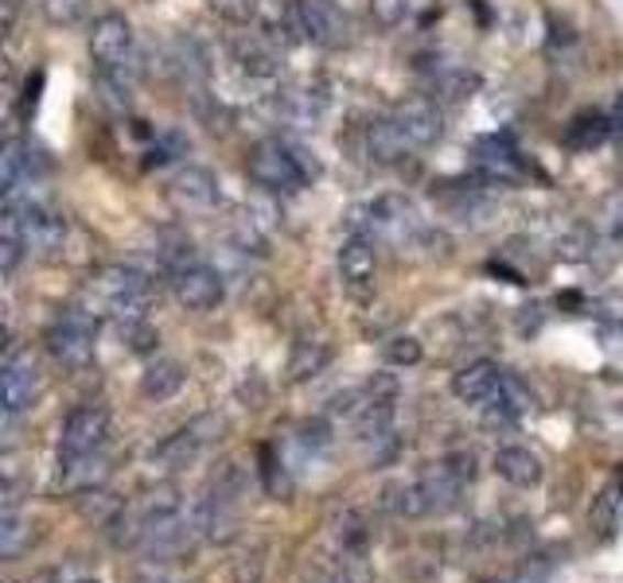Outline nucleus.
I'll return each mask as SVG.
<instances>
[{
  "mask_svg": "<svg viewBox=\"0 0 623 583\" xmlns=\"http://www.w3.org/2000/svg\"><path fill=\"white\" fill-rule=\"evenodd\" d=\"M90 292L98 296L101 311L118 323V319H136L149 316L152 308V276L125 261H110L98 265L90 276Z\"/></svg>",
  "mask_w": 623,
  "mask_h": 583,
  "instance_id": "nucleus-1",
  "label": "nucleus"
},
{
  "mask_svg": "<svg viewBox=\"0 0 623 583\" xmlns=\"http://www.w3.org/2000/svg\"><path fill=\"white\" fill-rule=\"evenodd\" d=\"M94 342H98V316L86 308L59 311L43 331V350L70 374L94 366Z\"/></svg>",
  "mask_w": 623,
  "mask_h": 583,
  "instance_id": "nucleus-2",
  "label": "nucleus"
},
{
  "mask_svg": "<svg viewBox=\"0 0 623 583\" xmlns=\"http://www.w3.org/2000/svg\"><path fill=\"white\" fill-rule=\"evenodd\" d=\"M347 226L351 233H367V238H390V242H402L409 245V238L422 230V215L413 207L405 195L390 191L379 195L371 202H359V207L347 210Z\"/></svg>",
  "mask_w": 623,
  "mask_h": 583,
  "instance_id": "nucleus-3",
  "label": "nucleus"
},
{
  "mask_svg": "<svg viewBox=\"0 0 623 583\" xmlns=\"http://www.w3.org/2000/svg\"><path fill=\"white\" fill-rule=\"evenodd\" d=\"M94 67H98L101 82L125 86L129 82V63H133V24L121 12H101L90 24L86 35Z\"/></svg>",
  "mask_w": 623,
  "mask_h": 583,
  "instance_id": "nucleus-4",
  "label": "nucleus"
},
{
  "mask_svg": "<svg viewBox=\"0 0 623 583\" xmlns=\"http://www.w3.org/2000/svg\"><path fill=\"white\" fill-rule=\"evenodd\" d=\"M245 172H250V179L258 184V191H270V195H296L308 187V179H304L300 167L293 164V156H288L281 136H265V141L253 144L250 156H245Z\"/></svg>",
  "mask_w": 623,
  "mask_h": 583,
  "instance_id": "nucleus-5",
  "label": "nucleus"
},
{
  "mask_svg": "<svg viewBox=\"0 0 623 583\" xmlns=\"http://www.w3.org/2000/svg\"><path fill=\"white\" fill-rule=\"evenodd\" d=\"M195 541H199V534H195L192 517H184L179 509H176V514L149 517V521L136 525V534H133L136 549H141L149 560H156V564H172V560H184L187 552L195 549Z\"/></svg>",
  "mask_w": 623,
  "mask_h": 583,
  "instance_id": "nucleus-6",
  "label": "nucleus"
},
{
  "mask_svg": "<svg viewBox=\"0 0 623 583\" xmlns=\"http://www.w3.org/2000/svg\"><path fill=\"white\" fill-rule=\"evenodd\" d=\"M300 35L324 51H339L351 43V16L339 9L336 0H293Z\"/></svg>",
  "mask_w": 623,
  "mask_h": 583,
  "instance_id": "nucleus-7",
  "label": "nucleus"
},
{
  "mask_svg": "<svg viewBox=\"0 0 623 583\" xmlns=\"http://www.w3.org/2000/svg\"><path fill=\"white\" fill-rule=\"evenodd\" d=\"M390 121H394L397 133L409 141L413 152L433 148V144L445 136V113H440V106L429 94H409V98H402L394 106V113H390Z\"/></svg>",
  "mask_w": 623,
  "mask_h": 583,
  "instance_id": "nucleus-8",
  "label": "nucleus"
},
{
  "mask_svg": "<svg viewBox=\"0 0 623 583\" xmlns=\"http://www.w3.org/2000/svg\"><path fill=\"white\" fill-rule=\"evenodd\" d=\"M110 440V408L106 405H78L63 417L59 428V459L70 455H90L101 451V443Z\"/></svg>",
  "mask_w": 623,
  "mask_h": 583,
  "instance_id": "nucleus-9",
  "label": "nucleus"
},
{
  "mask_svg": "<svg viewBox=\"0 0 623 583\" xmlns=\"http://www.w3.org/2000/svg\"><path fill=\"white\" fill-rule=\"evenodd\" d=\"M172 296H176L179 308L187 311H215L222 304V296H227V280H222V273L215 265H207V261H192V265L176 268L172 273Z\"/></svg>",
  "mask_w": 623,
  "mask_h": 583,
  "instance_id": "nucleus-10",
  "label": "nucleus"
},
{
  "mask_svg": "<svg viewBox=\"0 0 623 583\" xmlns=\"http://www.w3.org/2000/svg\"><path fill=\"white\" fill-rule=\"evenodd\" d=\"M4 230L17 233L28 250L43 253L63 250V242H67V222L43 207H28V202H17V207L4 210Z\"/></svg>",
  "mask_w": 623,
  "mask_h": 583,
  "instance_id": "nucleus-11",
  "label": "nucleus"
},
{
  "mask_svg": "<svg viewBox=\"0 0 623 583\" xmlns=\"http://www.w3.org/2000/svg\"><path fill=\"white\" fill-rule=\"evenodd\" d=\"M168 202L179 210V215H203V210H215L222 202L219 191V175L203 164H184L164 187Z\"/></svg>",
  "mask_w": 623,
  "mask_h": 583,
  "instance_id": "nucleus-12",
  "label": "nucleus"
},
{
  "mask_svg": "<svg viewBox=\"0 0 623 583\" xmlns=\"http://www.w3.org/2000/svg\"><path fill=\"white\" fill-rule=\"evenodd\" d=\"M222 436V417H215V413H203V417L187 420L179 432H172L168 440L156 443V451H152V459L164 466H187L195 455H199L207 443H215Z\"/></svg>",
  "mask_w": 623,
  "mask_h": 583,
  "instance_id": "nucleus-13",
  "label": "nucleus"
},
{
  "mask_svg": "<svg viewBox=\"0 0 623 583\" xmlns=\"http://www.w3.org/2000/svg\"><path fill=\"white\" fill-rule=\"evenodd\" d=\"M472 167L483 184L511 187L523 179V156H518V148L511 144V136L503 133L480 136V141L472 144Z\"/></svg>",
  "mask_w": 623,
  "mask_h": 583,
  "instance_id": "nucleus-14",
  "label": "nucleus"
},
{
  "mask_svg": "<svg viewBox=\"0 0 623 583\" xmlns=\"http://www.w3.org/2000/svg\"><path fill=\"white\" fill-rule=\"evenodd\" d=\"M413 483L422 486L429 514H440V509H452L456 502L463 498V491H468V483H472V466H456V459H445V463L425 466Z\"/></svg>",
  "mask_w": 623,
  "mask_h": 583,
  "instance_id": "nucleus-15",
  "label": "nucleus"
},
{
  "mask_svg": "<svg viewBox=\"0 0 623 583\" xmlns=\"http://www.w3.org/2000/svg\"><path fill=\"white\" fill-rule=\"evenodd\" d=\"M192 525L203 541L230 544L238 537V525H242V517H238V498H227V494H219V491H207L199 502H195Z\"/></svg>",
  "mask_w": 623,
  "mask_h": 583,
  "instance_id": "nucleus-16",
  "label": "nucleus"
},
{
  "mask_svg": "<svg viewBox=\"0 0 623 583\" xmlns=\"http://www.w3.org/2000/svg\"><path fill=\"white\" fill-rule=\"evenodd\" d=\"M374 268H379V250H374V238L367 233H351L343 245H339V276L351 292L371 288Z\"/></svg>",
  "mask_w": 623,
  "mask_h": 583,
  "instance_id": "nucleus-17",
  "label": "nucleus"
},
{
  "mask_svg": "<svg viewBox=\"0 0 623 583\" xmlns=\"http://www.w3.org/2000/svg\"><path fill=\"white\" fill-rule=\"evenodd\" d=\"M230 55H234L238 70L250 78H258V82H265V78H277L281 75V58L277 51L270 47V40H262V35H230Z\"/></svg>",
  "mask_w": 623,
  "mask_h": 583,
  "instance_id": "nucleus-18",
  "label": "nucleus"
},
{
  "mask_svg": "<svg viewBox=\"0 0 623 583\" xmlns=\"http://www.w3.org/2000/svg\"><path fill=\"white\" fill-rule=\"evenodd\" d=\"M110 459L101 451H90V455H70L59 459V491L70 494H94L106 479H110Z\"/></svg>",
  "mask_w": 623,
  "mask_h": 583,
  "instance_id": "nucleus-19",
  "label": "nucleus"
},
{
  "mask_svg": "<svg viewBox=\"0 0 623 583\" xmlns=\"http://www.w3.org/2000/svg\"><path fill=\"white\" fill-rule=\"evenodd\" d=\"M499 377H503V370L495 362L476 359L452 374V397L463 400V405H488L499 389Z\"/></svg>",
  "mask_w": 623,
  "mask_h": 583,
  "instance_id": "nucleus-20",
  "label": "nucleus"
},
{
  "mask_svg": "<svg viewBox=\"0 0 623 583\" xmlns=\"http://www.w3.org/2000/svg\"><path fill=\"white\" fill-rule=\"evenodd\" d=\"M495 471L503 483H511L514 491H531V486L542 483V459L534 455L523 443H506V448L495 451Z\"/></svg>",
  "mask_w": 623,
  "mask_h": 583,
  "instance_id": "nucleus-21",
  "label": "nucleus"
},
{
  "mask_svg": "<svg viewBox=\"0 0 623 583\" xmlns=\"http://www.w3.org/2000/svg\"><path fill=\"white\" fill-rule=\"evenodd\" d=\"M565 148L569 152H597L612 141V117L600 109H581V113L565 125Z\"/></svg>",
  "mask_w": 623,
  "mask_h": 583,
  "instance_id": "nucleus-22",
  "label": "nucleus"
},
{
  "mask_svg": "<svg viewBox=\"0 0 623 583\" xmlns=\"http://www.w3.org/2000/svg\"><path fill=\"white\" fill-rule=\"evenodd\" d=\"M362 144H367V156H371L379 167L402 164V160L413 152L409 141L397 133V125L390 121V117H382V121H371V125H367V136H362Z\"/></svg>",
  "mask_w": 623,
  "mask_h": 583,
  "instance_id": "nucleus-23",
  "label": "nucleus"
},
{
  "mask_svg": "<svg viewBox=\"0 0 623 583\" xmlns=\"http://www.w3.org/2000/svg\"><path fill=\"white\" fill-rule=\"evenodd\" d=\"M40 393V382L28 366L20 362H9V366L0 370V413H28Z\"/></svg>",
  "mask_w": 623,
  "mask_h": 583,
  "instance_id": "nucleus-24",
  "label": "nucleus"
},
{
  "mask_svg": "<svg viewBox=\"0 0 623 583\" xmlns=\"http://www.w3.org/2000/svg\"><path fill=\"white\" fill-rule=\"evenodd\" d=\"M480 94V75L468 67H445L433 70V101H448V106H463L468 98Z\"/></svg>",
  "mask_w": 623,
  "mask_h": 583,
  "instance_id": "nucleus-25",
  "label": "nucleus"
},
{
  "mask_svg": "<svg viewBox=\"0 0 623 583\" xmlns=\"http://www.w3.org/2000/svg\"><path fill=\"white\" fill-rule=\"evenodd\" d=\"M184 385H187V366L184 362H172V359L152 362V366L141 374V393L149 400H172Z\"/></svg>",
  "mask_w": 623,
  "mask_h": 583,
  "instance_id": "nucleus-26",
  "label": "nucleus"
},
{
  "mask_svg": "<svg viewBox=\"0 0 623 583\" xmlns=\"http://www.w3.org/2000/svg\"><path fill=\"white\" fill-rule=\"evenodd\" d=\"M331 362V346L324 339H300L288 354V382H308V377L324 374V366Z\"/></svg>",
  "mask_w": 623,
  "mask_h": 583,
  "instance_id": "nucleus-27",
  "label": "nucleus"
},
{
  "mask_svg": "<svg viewBox=\"0 0 623 583\" xmlns=\"http://www.w3.org/2000/svg\"><path fill=\"white\" fill-rule=\"evenodd\" d=\"M28 172V148L12 136H0V199H9Z\"/></svg>",
  "mask_w": 623,
  "mask_h": 583,
  "instance_id": "nucleus-28",
  "label": "nucleus"
},
{
  "mask_svg": "<svg viewBox=\"0 0 623 583\" xmlns=\"http://www.w3.org/2000/svg\"><path fill=\"white\" fill-rule=\"evenodd\" d=\"M113 327H118V334H121V342H125V350H133V354H141V359L156 354V346H161V331L149 323V316L118 319Z\"/></svg>",
  "mask_w": 623,
  "mask_h": 583,
  "instance_id": "nucleus-29",
  "label": "nucleus"
},
{
  "mask_svg": "<svg viewBox=\"0 0 623 583\" xmlns=\"http://www.w3.org/2000/svg\"><path fill=\"white\" fill-rule=\"evenodd\" d=\"M32 549V525L17 514H0V564Z\"/></svg>",
  "mask_w": 623,
  "mask_h": 583,
  "instance_id": "nucleus-30",
  "label": "nucleus"
},
{
  "mask_svg": "<svg viewBox=\"0 0 623 583\" xmlns=\"http://www.w3.org/2000/svg\"><path fill=\"white\" fill-rule=\"evenodd\" d=\"M161 268L164 273H176V268H184V265H192L195 261V250H192V238H187L179 226H168V230H161Z\"/></svg>",
  "mask_w": 623,
  "mask_h": 583,
  "instance_id": "nucleus-31",
  "label": "nucleus"
},
{
  "mask_svg": "<svg viewBox=\"0 0 623 583\" xmlns=\"http://www.w3.org/2000/svg\"><path fill=\"white\" fill-rule=\"evenodd\" d=\"M184 506L179 502V491L172 483H156L144 491V498L136 502V525L149 521V517H161V514H176V509Z\"/></svg>",
  "mask_w": 623,
  "mask_h": 583,
  "instance_id": "nucleus-32",
  "label": "nucleus"
},
{
  "mask_svg": "<svg viewBox=\"0 0 623 583\" xmlns=\"http://www.w3.org/2000/svg\"><path fill=\"white\" fill-rule=\"evenodd\" d=\"M425 359V346L422 339H413V334H394V339L382 342V362L394 370H409Z\"/></svg>",
  "mask_w": 623,
  "mask_h": 583,
  "instance_id": "nucleus-33",
  "label": "nucleus"
},
{
  "mask_svg": "<svg viewBox=\"0 0 623 583\" xmlns=\"http://www.w3.org/2000/svg\"><path fill=\"white\" fill-rule=\"evenodd\" d=\"M90 12V0H43V16L55 28H75Z\"/></svg>",
  "mask_w": 623,
  "mask_h": 583,
  "instance_id": "nucleus-34",
  "label": "nucleus"
},
{
  "mask_svg": "<svg viewBox=\"0 0 623 583\" xmlns=\"http://www.w3.org/2000/svg\"><path fill=\"white\" fill-rule=\"evenodd\" d=\"M262 483H265V491L277 494V498H285V494L293 491V483H288V466L281 463L273 448H262Z\"/></svg>",
  "mask_w": 623,
  "mask_h": 583,
  "instance_id": "nucleus-35",
  "label": "nucleus"
},
{
  "mask_svg": "<svg viewBox=\"0 0 623 583\" xmlns=\"http://www.w3.org/2000/svg\"><path fill=\"white\" fill-rule=\"evenodd\" d=\"M296 443H300L304 451H324V448H331V425H328L324 417L304 420V425L296 428Z\"/></svg>",
  "mask_w": 623,
  "mask_h": 583,
  "instance_id": "nucleus-36",
  "label": "nucleus"
},
{
  "mask_svg": "<svg viewBox=\"0 0 623 583\" xmlns=\"http://www.w3.org/2000/svg\"><path fill=\"white\" fill-rule=\"evenodd\" d=\"M371 20L379 28H397L405 16H409V0H371Z\"/></svg>",
  "mask_w": 623,
  "mask_h": 583,
  "instance_id": "nucleus-37",
  "label": "nucleus"
},
{
  "mask_svg": "<svg viewBox=\"0 0 623 583\" xmlns=\"http://www.w3.org/2000/svg\"><path fill=\"white\" fill-rule=\"evenodd\" d=\"M281 141H285V148H288V156H293V164L300 167V175H304V179H308V184H312V179L320 175V160L312 156V148H308V144H304V141H296L293 133H281Z\"/></svg>",
  "mask_w": 623,
  "mask_h": 583,
  "instance_id": "nucleus-38",
  "label": "nucleus"
},
{
  "mask_svg": "<svg viewBox=\"0 0 623 583\" xmlns=\"http://www.w3.org/2000/svg\"><path fill=\"white\" fill-rule=\"evenodd\" d=\"M24 257H28V245L20 242L17 233L0 230V273H4V276L17 273V268L24 265Z\"/></svg>",
  "mask_w": 623,
  "mask_h": 583,
  "instance_id": "nucleus-39",
  "label": "nucleus"
},
{
  "mask_svg": "<svg viewBox=\"0 0 623 583\" xmlns=\"http://www.w3.org/2000/svg\"><path fill=\"white\" fill-rule=\"evenodd\" d=\"M24 502V486L17 483V479L0 475V514H9L12 506H20Z\"/></svg>",
  "mask_w": 623,
  "mask_h": 583,
  "instance_id": "nucleus-40",
  "label": "nucleus"
},
{
  "mask_svg": "<svg viewBox=\"0 0 623 583\" xmlns=\"http://www.w3.org/2000/svg\"><path fill=\"white\" fill-rule=\"evenodd\" d=\"M483 273H488V276H499L503 284H526V273H523V268H511V265H503V261H488V265H483Z\"/></svg>",
  "mask_w": 623,
  "mask_h": 583,
  "instance_id": "nucleus-41",
  "label": "nucleus"
},
{
  "mask_svg": "<svg viewBox=\"0 0 623 583\" xmlns=\"http://www.w3.org/2000/svg\"><path fill=\"white\" fill-rule=\"evenodd\" d=\"M40 90H43V70H35V75L28 78V90H24V117H32V106H35V98H40Z\"/></svg>",
  "mask_w": 623,
  "mask_h": 583,
  "instance_id": "nucleus-42",
  "label": "nucleus"
},
{
  "mask_svg": "<svg viewBox=\"0 0 623 583\" xmlns=\"http://www.w3.org/2000/svg\"><path fill=\"white\" fill-rule=\"evenodd\" d=\"M557 308L573 316V311H581V308H584V296H581V292H561V296H557Z\"/></svg>",
  "mask_w": 623,
  "mask_h": 583,
  "instance_id": "nucleus-43",
  "label": "nucleus"
},
{
  "mask_svg": "<svg viewBox=\"0 0 623 583\" xmlns=\"http://www.w3.org/2000/svg\"><path fill=\"white\" fill-rule=\"evenodd\" d=\"M608 117H612V136L623 144V94L615 98V106H612V113H608Z\"/></svg>",
  "mask_w": 623,
  "mask_h": 583,
  "instance_id": "nucleus-44",
  "label": "nucleus"
},
{
  "mask_svg": "<svg viewBox=\"0 0 623 583\" xmlns=\"http://www.w3.org/2000/svg\"><path fill=\"white\" fill-rule=\"evenodd\" d=\"M4 346H12V331H9V323L0 319V350H4Z\"/></svg>",
  "mask_w": 623,
  "mask_h": 583,
  "instance_id": "nucleus-45",
  "label": "nucleus"
},
{
  "mask_svg": "<svg viewBox=\"0 0 623 583\" xmlns=\"http://www.w3.org/2000/svg\"><path fill=\"white\" fill-rule=\"evenodd\" d=\"M612 494H615V498H623V466H620V471H615V486H612Z\"/></svg>",
  "mask_w": 623,
  "mask_h": 583,
  "instance_id": "nucleus-46",
  "label": "nucleus"
},
{
  "mask_svg": "<svg viewBox=\"0 0 623 583\" xmlns=\"http://www.w3.org/2000/svg\"><path fill=\"white\" fill-rule=\"evenodd\" d=\"M612 233H615V238H623V215H620V218H615V222H612Z\"/></svg>",
  "mask_w": 623,
  "mask_h": 583,
  "instance_id": "nucleus-47",
  "label": "nucleus"
},
{
  "mask_svg": "<svg viewBox=\"0 0 623 583\" xmlns=\"http://www.w3.org/2000/svg\"><path fill=\"white\" fill-rule=\"evenodd\" d=\"M78 583H98V580H78Z\"/></svg>",
  "mask_w": 623,
  "mask_h": 583,
  "instance_id": "nucleus-48",
  "label": "nucleus"
}]
</instances>
